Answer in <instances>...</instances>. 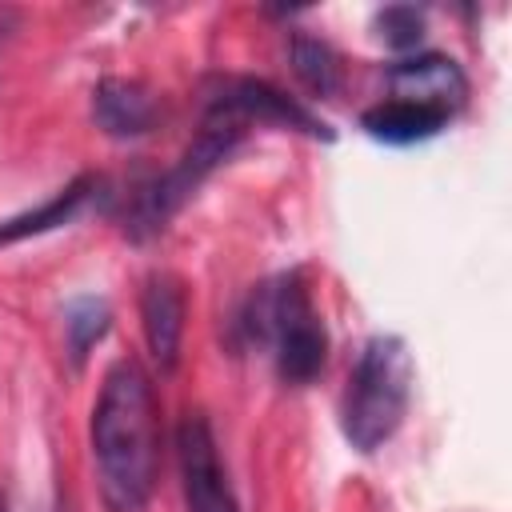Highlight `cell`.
<instances>
[{"instance_id": "9a60e30c", "label": "cell", "mask_w": 512, "mask_h": 512, "mask_svg": "<svg viewBox=\"0 0 512 512\" xmlns=\"http://www.w3.org/2000/svg\"><path fill=\"white\" fill-rule=\"evenodd\" d=\"M0 512H8V500H4V492H0Z\"/></svg>"}, {"instance_id": "6da1fadb", "label": "cell", "mask_w": 512, "mask_h": 512, "mask_svg": "<svg viewBox=\"0 0 512 512\" xmlns=\"http://www.w3.org/2000/svg\"><path fill=\"white\" fill-rule=\"evenodd\" d=\"M88 436L104 504L112 512H140L160 480V400L152 376L132 356L104 372Z\"/></svg>"}, {"instance_id": "5bb4252c", "label": "cell", "mask_w": 512, "mask_h": 512, "mask_svg": "<svg viewBox=\"0 0 512 512\" xmlns=\"http://www.w3.org/2000/svg\"><path fill=\"white\" fill-rule=\"evenodd\" d=\"M376 28H380V36H384L388 48L412 52V48L420 44V36H424V12L412 8V4H388V8L376 16Z\"/></svg>"}, {"instance_id": "2e32d148", "label": "cell", "mask_w": 512, "mask_h": 512, "mask_svg": "<svg viewBox=\"0 0 512 512\" xmlns=\"http://www.w3.org/2000/svg\"><path fill=\"white\" fill-rule=\"evenodd\" d=\"M56 512H64V508H56Z\"/></svg>"}, {"instance_id": "30bf717a", "label": "cell", "mask_w": 512, "mask_h": 512, "mask_svg": "<svg viewBox=\"0 0 512 512\" xmlns=\"http://www.w3.org/2000/svg\"><path fill=\"white\" fill-rule=\"evenodd\" d=\"M96 188H100V176H76L68 188H60L40 208H28V212L4 220L0 224V248H8L16 240H28V236H44V232H52L60 224H72L84 212V204L96 196Z\"/></svg>"}, {"instance_id": "3957f363", "label": "cell", "mask_w": 512, "mask_h": 512, "mask_svg": "<svg viewBox=\"0 0 512 512\" xmlns=\"http://www.w3.org/2000/svg\"><path fill=\"white\" fill-rule=\"evenodd\" d=\"M412 352L400 336H372L360 356L356 368L348 376V392H344V408H340V424L344 436L356 452H376L380 444H388L396 436V428L404 424L408 412V396H412Z\"/></svg>"}, {"instance_id": "277c9868", "label": "cell", "mask_w": 512, "mask_h": 512, "mask_svg": "<svg viewBox=\"0 0 512 512\" xmlns=\"http://www.w3.org/2000/svg\"><path fill=\"white\" fill-rule=\"evenodd\" d=\"M244 132L248 128H240V124H232V120H224L216 112H204L200 132L192 136L184 156L132 196V208L124 216V232L132 240H148V236L164 232V224L196 196V188L232 156V148L244 140Z\"/></svg>"}, {"instance_id": "5b68a950", "label": "cell", "mask_w": 512, "mask_h": 512, "mask_svg": "<svg viewBox=\"0 0 512 512\" xmlns=\"http://www.w3.org/2000/svg\"><path fill=\"white\" fill-rule=\"evenodd\" d=\"M204 112H216V116H224L240 128L272 124V128H292V132H304V136L332 140L324 120H316L304 104H296L276 84L256 80V76H212L208 88H204Z\"/></svg>"}, {"instance_id": "7a4b0ae2", "label": "cell", "mask_w": 512, "mask_h": 512, "mask_svg": "<svg viewBox=\"0 0 512 512\" xmlns=\"http://www.w3.org/2000/svg\"><path fill=\"white\" fill-rule=\"evenodd\" d=\"M244 344H268L284 384H312L328 360V332L312 308L300 272H284L252 288L236 316Z\"/></svg>"}, {"instance_id": "ba28073f", "label": "cell", "mask_w": 512, "mask_h": 512, "mask_svg": "<svg viewBox=\"0 0 512 512\" xmlns=\"http://www.w3.org/2000/svg\"><path fill=\"white\" fill-rule=\"evenodd\" d=\"M184 312H188L184 284L172 272H152L140 292V324H144V340H148V352L160 364V372H172L180 360Z\"/></svg>"}, {"instance_id": "9c48e42d", "label": "cell", "mask_w": 512, "mask_h": 512, "mask_svg": "<svg viewBox=\"0 0 512 512\" xmlns=\"http://www.w3.org/2000/svg\"><path fill=\"white\" fill-rule=\"evenodd\" d=\"M156 116H160V104H156L152 88H144L140 80L108 76L92 92V120L112 140H136V136L152 132Z\"/></svg>"}, {"instance_id": "8992f818", "label": "cell", "mask_w": 512, "mask_h": 512, "mask_svg": "<svg viewBox=\"0 0 512 512\" xmlns=\"http://www.w3.org/2000/svg\"><path fill=\"white\" fill-rule=\"evenodd\" d=\"M176 464L188 512H240L236 488L216 448V432L200 412H188L176 424Z\"/></svg>"}, {"instance_id": "7c38bea8", "label": "cell", "mask_w": 512, "mask_h": 512, "mask_svg": "<svg viewBox=\"0 0 512 512\" xmlns=\"http://www.w3.org/2000/svg\"><path fill=\"white\" fill-rule=\"evenodd\" d=\"M288 56H292L296 76H300L316 96H332V92L340 88V56H336V48H332L328 40L308 36V32H292Z\"/></svg>"}, {"instance_id": "4fadbf2b", "label": "cell", "mask_w": 512, "mask_h": 512, "mask_svg": "<svg viewBox=\"0 0 512 512\" xmlns=\"http://www.w3.org/2000/svg\"><path fill=\"white\" fill-rule=\"evenodd\" d=\"M108 320H112V312H108V304L96 300V296H84V300H72V304H68L64 336H68V352H72L76 364H84V356L92 352V344L104 340Z\"/></svg>"}, {"instance_id": "8fae6325", "label": "cell", "mask_w": 512, "mask_h": 512, "mask_svg": "<svg viewBox=\"0 0 512 512\" xmlns=\"http://www.w3.org/2000/svg\"><path fill=\"white\" fill-rule=\"evenodd\" d=\"M452 116L448 112H436V108H424V104H412V100H380L376 108H368L360 116L364 132L372 140H384V144H420V140H432L436 132H444Z\"/></svg>"}, {"instance_id": "52a82bcc", "label": "cell", "mask_w": 512, "mask_h": 512, "mask_svg": "<svg viewBox=\"0 0 512 512\" xmlns=\"http://www.w3.org/2000/svg\"><path fill=\"white\" fill-rule=\"evenodd\" d=\"M388 88H392V100H412V104H424L448 116L468 96V80L460 64L440 52H416L408 60H396L388 68Z\"/></svg>"}]
</instances>
